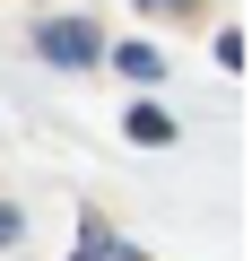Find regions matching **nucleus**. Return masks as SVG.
<instances>
[{"instance_id":"nucleus-1","label":"nucleus","mask_w":252,"mask_h":261,"mask_svg":"<svg viewBox=\"0 0 252 261\" xmlns=\"http://www.w3.org/2000/svg\"><path fill=\"white\" fill-rule=\"evenodd\" d=\"M35 53H44L52 70H96V61H104V35H96L87 18H52V27H35Z\"/></svg>"},{"instance_id":"nucleus-4","label":"nucleus","mask_w":252,"mask_h":261,"mask_svg":"<svg viewBox=\"0 0 252 261\" xmlns=\"http://www.w3.org/2000/svg\"><path fill=\"white\" fill-rule=\"evenodd\" d=\"M78 261H104V218H87V244H78Z\"/></svg>"},{"instance_id":"nucleus-5","label":"nucleus","mask_w":252,"mask_h":261,"mask_svg":"<svg viewBox=\"0 0 252 261\" xmlns=\"http://www.w3.org/2000/svg\"><path fill=\"white\" fill-rule=\"evenodd\" d=\"M18 235H26V226H18V209H9V200H0V252H9Z\"/></svg>"},{"instance_id":"nucleus-3","label":"nucleus","mask_w":252,"mask_h":261,"mask_svg":"<svg viewBox=\"0 0 252 261\" xmlns=\"http://www.w3.org/2000/svg\"><path fill=\"white\" fill-rule=\"evenodd\" d=\"M113 70H122V79H139V87H157V79H165L157 44H113Z\"/></svg>"},{"instance_id":"nucleus-6","label":"nucleus","mask_w":252,"mask_h":261,"mask_svg":"<svg viewBox=\"0 0 252 261\" xmlns=\"http://www.w3.org/2000/svg\"><path fill=\"white\" fill-rule=\"evenodd\" d=\"M148 9H191V0H148Z\"/></svg>"},{"instance_id":"nucleus-2","label":"nucleus","mask_w":252,"mask_h":261,"mask_svg":"<svg viewBox=\"0 0 252 261\" xmlns=\"http://www.w3.org/2000/svg\"><path fill=\"white\" fill-rule=\"evenodd\" d=\"M122 130H131L139 148H174V113H165V105H131V113H122Z\"/></svg>"}]
</instances>
